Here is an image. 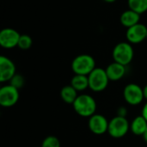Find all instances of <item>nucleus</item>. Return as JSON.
Here are the masks:
<instances>
[{"instance_id":"0eeeda50","label":"nucleus","mask_w":147,"mask_h":147,"mask_svg":"<svg viewBox=\"0 0 147 147\" xmlns=\"http://www.w3.org/2000/svg\"><path fill=\"white\" fill-rule=\"evenodd\" d=\"M19 97V90L9 84L0 88V105L3 108H11L15 106Z\"/></svg>"},{"instance_id":"1a4fd4ad","label":"nucleus","mask_w":147,"mask_h":147,"mask_svg":"<svg viewBox=\"0 0 147 147\" xmlns=\"http://www.w3.org/2000/svg\"><path fill=\"white\" fill-rule=\"evenodd\" d=\"M21 34L14 28H5L0 32V45L3 48L12 49L18 46Z\"/></svg>"},{"instance_id":"412c9836","label":"nucleus","mask_w":147,"mask_h":147,"mask_svg":"<svg viewBox=\"0 0 147 147\" xmlns=\"http://www.w3.org/2000/svg\"><path fill=\"white\" fill-rule=\"evenodd\" d=\"M127 115V109L126 107H120L117 109L116 111V115L121 116V117H126Z\"/></svg>"},{"instance_id":"f257e3e1","label":"nucleus","mask_w":147,"mask_h":147,"mask_svg":"<svg viewBox=\"0 0 147 147\" xmlns=\"http://www.w3.org/2000/svg\"><path fill=\"white\" fill-rule=\"evenodd\" d=\"M72 107L78 115L85 118H90L96 114L97 104L92 96L88 94H82L78 95V96L73 102Z\"/></svg>"},{"instance_id":"aec40b11","label":"nucleus","mask_w":147,"mask_h":147,"mask_svg":"<svg viewBox=\"0 0 147 147\" xmlns=\"http://www.w3.org/2000/svg\"><path fill=\"white\" fill-rule=\"evenodd\" d=\"M24 83H25L24 78L21 74H17V73L9 81V84L12 85V86H14L15 88H16L18 90L23 87Z\"/></svg>"},{"instance_id":"9b49d317","label":"nucleus","mask_w":147,"mask_h":147,"mask_svg":"<svg viewBox=\"0 0 147 147\" xmlns=\"http://www.w3.org/2000/svg\"><path fill=\"white\" fill-rule=\"evenodd\" d=\"M16 74L15 63L5 56L0 57V82H9L10 79Z\"/></svg>"},{"instance_id":"4468645a","label":"nucleus","mask_w":147,"mask_h":147,"mask_svg":"<svg viewBox=\"0 0 147 147\" xmlns=\"http://www.w3.org/2000/svg\"><path fill=\"white\" fill-rule=\"evenodd\" d=\"M146 129L147 121L141 115L136 116L130 124V130L136 136H143Z\"/></svg>"},{"instance_id":"f03ea898","label":"nucleus","mask_w":147,"mask_h":147,"mask_svg":"<svg viewBox=\"0 0 147 147\" xmlns=\"http://www.w3.org/2000/svg\"><path fill=\"white\" fill-rule=\"evenodd\" d=\"M96 67V60L90 54H79L71 62V70L74 74L89 76Z\"/></svg>"},{"instance_id":"5701e85b","label":"nucleus","mask_w":147,"mask_h":147,"mask_svg":"<svg viewBox=\"0 0 147 147\" xmlns=\"http://www.w3.org/2000/svg\"><path fill=\"white\" fill-rule=\"evenodd\" d=\"M143 91H144V96H145V99L146 100L147 102V84L145 85V87L143 88Z\"/></svg>"},{"instance_id":"f8f14e48","label":"nucleus","mask_w":147,"mask_h":147,"mask_svg":"<svg viewBox=\"0 0 147 147\" xmlns=\"http://www.w3.org/2000/svg\"><path fill=\"white\" fill-rule=\"evenodd\" d=\"M105 70L109 80L115 82L121 80L126 75L127 66L114 61L111 64H109Z\"/></svg>"},{"instance_id":"ddd939ff","label":"nucleus","mask_w":147,"mask_h":147,"mask_svg":"<svg viewBox=\"0 0 147 147\" xmlns=\"http://www.w3.org/2000/svg\"><path fill=\"white\" fill-rule=\"evenodd\" d=\"M140 15L130 9L123 11L120 16V22L121 25L127 28L140 23Z\"/></svg>"},{"instance_id":"6ab92c4d","label":"nucleus","mask_w":147,"mask_h":147,"mask_svg":"<svg viewBox=\"0 0 147 147\" xmlns=\"http://www.w3.org/2000/svg\"><path fill=\"white\" fill-rule=\"evenodd\" d=\"M60 146L59 140L55 136L50 135L43 140L40 147H60Z\"/></svg>"},{"instance_id":"39448f33","label":"nucleus","mask_w":147,"mask_h":147,"mask_svg":"<svg viewBox=\"0 0 147 147\" xmlns=\"http://www.w3.org/2000/svg\"><path fill=\"white\" fill-rule=\"evenodd\" d=\"M130 130V124L126 117L115 116L109 121L108 134L115 139H121Z\"/></svg>"},{"instance_id":"423d86ee","label":"nucleus","mask_w":147,"mask_h":147,"mask_svg":"<svg viewBox=\"0 0 147 147\" xmlns=\"http://www.w3.org/2000/svg\"><path fill=\"white\" fill-rule=\"evenodd\" d=\"M123 97L127 104L137 106L140 104L145 99L143 88H141L137 84H128L123 90Z\"/></svg>"},{"instance_id":"7ed1b4c3","label":"nucleus","mask_w":147,"mask_h":147,"mask_svg":"<svg viewBox=\"0 0 147 147\" xmlns=\"http://www.w3.org/2000/svg\"><path fill=\"white\" fill-rule=\"evenodd\" d=\"M134 51L131 43L122 41L116 44L112 52V57L115 62L121 64L125 66L128 65L134 59Z\"/></svg>"},{"instance_id":"9d476101","label":"nucleus","mask_w":147,"mask_h":147,"mask_svg":"<svg viewBox=\"0 0 147 147\" xmlns=\"http://www.w3.org/2000/svg\"><path fill=\"white\" fill-rule=\"evenodd\" d=\"M147 27L143 23H138L127 29L126 38L131 44H139L146 39Z\"/></svg>"},{"instance_id":"4be33fe9","label":"nucleus","mask_w":147,"mask_h":147,"mask_svg":"<svg viewBox=\"0 0 147 147\" xmlns=\"http://www.w3.org/2000/svg\"><path fill=\"white\" fill-rule=\"evenodd\" d=\"M141 115L146 119L147 121V102L144 105V107L142 108V110H141Z\"/></svg>"},{"instance_id":"a878e982","label":"nucleus","mask_w":147,"mask_h":147,"mask_svg":"<svg viewBox=\"0 0 147 147\" xmlns=\"http://www.w3.org/2000/svg\"><path fill=\"white\" fill-rule=\"evenodd\" d=\"M146 39H147V34H146Z\"/></svg>"},{"instance_id":"20e7f679","label":"nucleus","mask_w":147,"mask_h":147,"mask_svg":"<svg viewBox=\"0 0 147 147\" xmlns=\"http://www.w3.org/2000/svg\"><path fill=\"white\" fill-rule=\"evenodd\" d=\"M89 89L94 92L103 91L109 85V78L106 70L101 67H96L88 76Z\"/></svg>"},{"instance_id":"a211bd4d","label":"nucleus","mask_w":147,"mask_h":147,"mask_svg":"<svg viewBox=\"0 0 147 147\" xmlns=\"http://www.w3.org/2000/svg\"><path fill=\"white\" fill-rule=\"evenodd\" d=\"M32 44H33L32 38L28 34H21L20 36L17 47L22 50H28L32 47Z\"/></svg>"},{"instance_id":"f3484780","label":"nucleus","mask_w":147,"mask_h":147,"mask_svg":"<svg viewBox=\"0 0 147 147\" xmlns=\"http://www.w3.org/2000/svg\"><path fill=\"white\" fill-rule=\"evenodd\" d=\"M127 5L130 9L142 15L147 11V0H127Z\"/></svg>"},{"instance_id":"2eb2a0df","label":"nucleus","mask_w":147,"mask_h":147,"mask_svg":"<svg viewBox=\"0 0 147 147\" xmlns=\"http://www.w3.org/2000/svg\"><path fill=\"white\" fill-rule=\"evenodd\" d=\"M78 96V91L71 84L64 86L60 90V97L67 104L72 105Z\"/></svg>"},{"instance_id":"6e6552de","label":"nucleus","mask_w":147,"mask_h":147,"mask_svg":"<svg viewBox=\"0 0 147 147\" xmlns=\"http://www.w3.org/2000/svg\"><path fill=\"white\" fill-rule=\"evenodd\" d=\"M109 121L105 116L100 114H95L89 118L88 127L90 132L96 135H102L108 133Z\"/></svg>"},{"instance_id":"393cba45","label":"nucleus","mask_w":147,"mask_h":147,"mask_svg":"<svg viewBox=\"0 0 147 147\" xmlns=\"http://www.w3.org/2000/svg\"><path fill=\"white\" fill-rule=\"evenodd\" d=\"M103 1L106 2V3H115L117 0H103Z\"/></svg>"},{"instance_id":"b1692460","label":"nucleus","mask_w":147,"mask_h":147,"mask_svg":"<svg viewBox=\"0 0 147 147\" xmlns=\"http://www.w3.org/2000/svg\"><path fill=\"white\" fill-rule=\"evenodd\" d=\"M142 137H143V139H144L145 142L147 144V129H146V131L145 132V134H143V136H142Z\"/></svg>"},{"instance_id":"dca6fc26","label":"nucleus","mask_w":147,"mask_h":147,"mask_svg":"<svg viewBox=\"0 0 147 147\" xmlns=\"http://www.w3.org/2000/svg\"><path fill=\"white\" fill-rule=\"evenodd\" d=\"M71 85L78 92V91H84L86 89L89 88V78L88 76L85 75H78L75 74L71 80Z\"/></svg>"}]
</instances>
